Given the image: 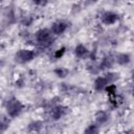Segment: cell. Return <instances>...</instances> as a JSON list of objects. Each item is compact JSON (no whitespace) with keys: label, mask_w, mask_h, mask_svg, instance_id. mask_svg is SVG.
<instances>
[{"label":"cell","mask_w":134,"mask_h":134,"mask_svg":"<svg viewBox=\"0 0 134 134\" xmlns=\"http://www.w3.org/2000/svg\"><path fill=\"white\" fill-rule=\"evenodd\" d=\"M54 35L51 32L50 28H47V27H44V28H40L38 29L35 35H34V38H35V41L37 42V44L42 47V48H47L49 47L53 42H54Z\"/></svg>","instance_id":"obj_1"},{"label":"cell","mask_w":134,"mask_h":134,"mask_svg":"<svg viewBox=\"0 0 134 134\" xmlns=\"http://www.w3.org/2000/svg\"><path fill=\"white\" fill-rule=\"evenodd\" d=\"M4 108L6 111V114L9 118H16L20 116V114L24 110V105L22 102L17 98L16 96H10L4 104Z\"/></svg>","instance_id":"obj_2"},{"label":"cell","mask_w":134,"mask_h":134,"mask_svg":"<svg viewBox=\"0 0 134 134\" xmlns=\"http://www.w3.org/2000/svg\"><path fill=\"white\" fill-rule=\"evenodd\" d=\"M38 53L34 49H27V48H22L19 49L15 52L14 54V61L17 64H27L35 60L37 58Z\"/></svg>","instance_id":"obj_3"},{"label":"cell","mask_w":134,"mask_h":134,"mask_svg":"<svg viewBox=\"0 0 134 134\" xmlns=\"http://www.w3.org/2000/svg\"><path fill=\"white\" fill-rule=\"evenodd\" d=\"M68 112H69L68 107L63 106L61 104H54V105L50 106L49 111H48V115H49V118L51 120L57 121V120H60L61 118H63Z\"/></svg>","instance_id":"obj_4"},{"label":"cell","mask_w":134,"mask_h":134,"mask_svg":"<svg viewBox=\"0 0 134 134\" xmlns=\"http://www.w3.org/2000/svg\"><path fill=\"white\" fill-rule=\"evenodd\" d=\"M118 21H119V15L115 12L106 10L100 15V22L106 26L114 25Z\"/></svg>","instance_id":"obj_5"},{"label":"cell","mask_w":134,"mask_h":134,"mask_svg":"<svg viewBox=\"0 0 134 134\" xmlns=\"http://www.w3.org/2000/svg\"><path fill=\"white\" fill-rule=\"evenodd\" d=\"M69 25L67 21L64 20H58L55 22H53L50 26V30L54 36H61L63 35L67 29H68Z\"/></svg>","instance_id":"obj_6"},{"label":"cell","mask_w":134,"mask_h":134,"mask_svg":"<svg viewBox=\"0 0 134 134\" xmlns=\"http://www.w3.org/2000/svg\"><path fill=\"white\" fill-rule=\"evenodd\" d=\"M109 120H110V114L107 111H105V110H98V111L95 112V114H94V122L98 127L106 125Z\"/></svg>","instance_id":"obj_7"},{"label":"cell","mask_w":134,"mask_h":134,"mask_svg":"<svg viewBox=\"0 0 134 134\" xmlns=\"http://www.w3.org/2000/svg\"><path fill=\"white\" fill-rule=\"evenodd\" d=\"M114 64H115V58H114V55L113 54H107V55H105L102 59L100 63L98 64V67H99V69L102 71V70H105V69L112 68Z\"/></svg>","instance_id":"obj_8"},{"label":"cell","mask_w":134,"mask_h":134,"mask_svg":"<svg viewBox=\"0 0 134 134\" xmlns=\"http://www.w3.org/2000/svg\"><path fill=\"white\" fill-rule=\"evenodd\" d=\"M115 58V64L119 66H127L131 63V54L128 52H118L114 55Z\"/></svg>","instance_id":"obj_9"},{"label":"cell","mask_w":134,"mask_h":134,"mask_svg":"<svg viewBox=\"0 0 134 134\" xmlns=\"http://www.w3.org/2000/svg\"><path fill=\"white\" fill-rule=\"evenodd\" d=\"M89 53H90V51L88 50V48H87L84 44H82V43L77 44V45L74 47V55H75L77 59H80V60L86 59V58L89 55Z\"/></svg>","instance_id":"obj_10"},{"label":"cell","mask_w":134,"mask_h":134,"mask_svg":"<svg viewBox=\"0 0 134 134\" xmlns=\"http://www.w3.org/2000/svg\"><path fill=\"white\" fill-rule=\"evenodd\" d=\"M108 85V82L106 80V77L104 75H98L96 76V79L93 82V88L96 92H102L104 91L105 87Z\"/></svg>","instance_id":"obj_11"},{"label":"cell","mask_w":134,"mask_h":134,"mask_svg":"<svg viewBox=\"0 0 134 134\" xmlns=\"http://www.w3.org/2000/svg\"><path fill=\"white\" fill-rule=\"evenodd\" d=\"M43 122L41 120H32L27 125L28 132H40L43 129Z\"/></svg>","instance_id":"obj_12"},{"label":"cell","mask_w":134,"mask_h":134,"mask_svg":"<svg viewBox=\"0 0 134 134\" xmlns=\"http://www.w3.org/2000/svg\"><path fill=\"white\" fill-rule=\"evenodd\" d=\"M53 73H54V75L57 77L63 80V79H66L68 76L69 70L67 68H65V67H57V68L53 69Z\"/></svg>","instance_id":"obj_13"},{"label":"cell","mask_w":134,"mask_h":134,"mask_svg":"<svg viewBox=\"0 0 134 134\" xmlns=\"http://www.w3.org/2000/svg\"><path fill=\"white\" fill-rule=\"evenodd\" d=\"M104 76L106 77L108 84H115L118 80H119V74L117 72H113V71H107Z\"/></svg>","instance_id":"obj_14"},{"label":"cell","mask_w":134,"mask_h":134,"mask_svg":"<svg viewBox=\"0 0 134 134\" xmlns=\"http://www.w3.org/2000/svg\"><path fill=\"white\" fill-rule=\"evenodd\" d=\"M9 122H10V120H9L7 114H6V116L5 115H1L0 116V132L5 131L8 128Z\"/></svg>","instance_id":"obj_15"},{"label":"cell","mask_w":134,"mask_h":134,"mask_svg":"<svg viewBox=\"0 0 134 134\" xmlns=\"http://www.w3.org/2000/svg\"><path fill=\"white\" fill-rule=\"evenodd\" d=\"M104 91L107 93L108 96H109V95H113V94L117 93V86H116L115 84H108V85L105 87Z\"/></svg>","instance_id":"obj_16"},{"label":"cell","mask_w":134,"mask_h":134,"mask_svg":"<svg viewBox=\"0 0 134 134\" xmlns=\"http://www.w3.org/2000/svg\"><path fill=\"white\" fill-rule=\"evenodd\" d=\"M98 131H99V128H98V126H97L95 122L90 124V125L84 130V132L87 133V134H94V133H97Z\"/></svg>","instance_id":"obj_17"},{"label":"cell","mask_w":134,"mask_h":134,"mask_svg":"<svg viewBox=\"0 0 134 134\" xmlns=\"http://www.w3.org/2000/svg\"><path fill=\"white\" fill-rule=\"evenodd\" d=\"M32 22H34V18H32L31 16H29V15L23 16V17L21 18V20H20V23H21L23 26H25V27H27V26L31 25V24H32Z\"/></svg>","instance_id":"obj_18"},{"label":"cell","mask_w":134,"mask_h":134,"mask_svg":"<svg viewBox=\"0 0 134 134\" xmlns=\"http://www.w3.org/2000/svg\"><path fill=\"white\" fill-rule=\"evenodd\" d=\"M87 69H88L89 72L92 73V74H97V73L100 71L98 65H95L94 63H90V64H88V65H87Z\"/></svg>","instance_id":"obj_19"},{"label":"cell","mask_w":134,"mask_h":134,"mask_svg":"<svg viewBox=\"0 0 134 134\" xmlns=\"http://www.w3.org/2000/svg\"><path fill=\"white\" fill-rule=\"evenodd\" d=\"M66 47L65 46H62L61 48H59L58 50H55L54 51V53H53V58L54 59H61V58H63L64 57V54H65V52H66Z\"/></svg>","instance_id":"obj_20"},{"label":"cell","mask_w":134,"mask_h":134,"mask_svg":"<svg viewBox=\"0 0 134 134\" xmlns=\"http://www.w3.org/2000/svg\"><path fill=\"white\" fill-rule=\"evenodd\" d=\"M31 2L34 3V4H36L37 6H45V5H47V3H48V0H31Z\"/></svg>","instance_id":"obj_21"},{"label":"cell","mask_w":134,"mask_h":134,"mask_svg":"<svg viewBox=\"0 0 134 134\" xmlns=\"http://www.w3.org/2000/svg\"><path fill=\"white\" fill-rule=\"evenodd\" d=\"M24 84H25V81L23 80V77H19V79L16 81V83H15V85H16L17 88H22V87L24 86Z\"/></svg>","instance_id":"obj_22"},{"label":"cell","mask_w":134,"mask_h":134,"mask_svg":"<svg viewBox=\"0 0 134 134\" xmlns=\"http://www.w3.org/2000/svg\"><path fill=\"white\" fill-rule=\"evenodd\" d=\"M88 4H94V3H96L98 0H85Z\"/></svg>","instance_id":"obj_23"},{"label":"cell","mask_w":134,"mask_h":134,"mask_svg":"<svg viewBox=\"0 0 134 134\" xmlns=\"http://www.w3.org/2000/svg\"><path fill=\"white\" fill-rule=\"evenodd\" d=\"M4 63H5V62H4V60H3V59H0V68H1V67H3Z\"/></svg>","instance_id":"obj_24"},{"label":"cell","mask_w":134,"mask_h":134,"mask_svg":"<svg viewBox=\"0 0 134 134\" xmlns=\"http://www.w3.org/2000/svg\"><path fill=\"white\" fill-rule=\"evenodd\" d=\"M2 1H3V0H0V3H1V2H2Z\"/></svg>","instance_id":"obj_25"}]
</instances>
